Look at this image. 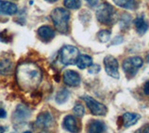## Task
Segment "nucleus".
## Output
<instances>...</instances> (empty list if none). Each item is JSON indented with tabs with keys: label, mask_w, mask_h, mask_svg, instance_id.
I'll return each mask as SVG.
<instances>
[{
	"label": "nucleus",
	"mask_w": 149,
	"mask_h": 133,
	"mask_svg": "<svg viewBox=\"0 0 149 133\" xmlns=\"http://www.w3.org/2000/svg\"><path fill=\"white\" fill-rule=\"evenodd\" d=\"M23 133H32V132H31V131H24Z\"/></svg>",
	"instance_id": "obj_34"
},
{
	"label": "nucleus",
	"mask_w": 149,
	"mask_h": 133,
	"mask_svg": "<svg viewBox=\"0 0 149 133\" xmlns=\"http://www.w3.org/2000/svg\"><path fill=\"white\" fill-rule=\"evenodd\" d=\"M50 17L56 30L62 34H66L68 32V21L70 19L69 11L63 8H56L51 12Z\"/></svg>",
	"instance_id": "obj_2"
},
{
	"label": "nucleus",
	"mask_w": 149,
	"mask_h": 133,
	"mask_svg": "<svg viewBox=\"0 0 149 133\" xmlns=\"http://www.w3.org/2000/svg\"><path fill=\"white\" fill-rule=\"evenodd\" d=\"M113 1L118 7L125 8V10H134L137 7V3L135 0H113Z\"/></svg>",
	"instance_id": "obj_17"
},
{
	"label": "nucleus",
	"mask_w": 149,
	"mask_h": 133,
	"mask_svg": "<svg viewBox=\"0 0 149 133\" xmlns=\"http://www.w3.org/2000/svg\"><path fill=\"white\" fill-rule=\"evenodd\" d=\"M97 37H98V39H99L100 42H102V43L108 42V41L110 40V37H111V31L106 30V29L101 30L99 33H98Z\"/></svg>",
	"instance_id": "obj_21"
},
{
	"label": "nucleus",
	"mask_w": 149,
	"mask_h": 133,
	"mask_svg": "<svg viewBox=\"0 0 149 133\" xmlns=\"http://www.w3.org/2000/svg\"><path fill=\"white\" fill-rule=\"evenodd\" d=\"M16 80L22 90H36L42 80V71L34 62H22L17 67Z\"/></svg>",
	"instance_id": "obj_1"
},
{
	"label": "nucleus",
	"mask_w": 149,
	"mask_h": 133,
	"mask_svg": "<svg viewBox=\"0 0 149 133\" xmlns=\"http://www.w3.org/2000/svg\"><path fill=\"white\" fill-rule=\"evenodd\" d=\"M0 109H1V107H0Z\"/></svg>",
	"instance_id": "obj_35"
},
{
	"label": "nucleus",
	"mask_w": 149,
	"mask_h": 133,
	"mask_svg": "<svg viewBox=\"0 0 149 133\" xmlns=\"http://www.w3.org/2000/svg\"><path fill=\"white\" fill-rule=\"evenodd\" d=\"M77 65L79 69H85L92 65V59L88 55H80L77 59Z\"/></svg>",
	"instance_id": "obj_18"
},
{
	"label": "nucleus",
	"mask_w": 149,
	"mask_h": 133,
	"mask_svg": "<svg viewBox=\"0 0 149 133\" xmlns=\"http://www.w3.org/2000/svg\"><path fill=\"white\" fill-rule=\"evenodd\" d=\"M12 62L8 59H3L0 61V75H8L12 71Z\"/></svg>",
	"instance_id": "obj_19"
},
{
	"label": "nucleus",
	"mask_w": 149,
	"mask_h": 133,
	"mask_svg": "<svg viewBox=\"0 0 149 133\" xmlns=\"http://www.w3.org/2000/svg\"><path fill=\"white\" fill-rule=\"evenodd\" d=\"M130 21H132V18L128 14V13H125V14H122L120 20H119V24H120V27L121 28H127L129 27Z\"/></svg>",
	"instance_id": "obj_23"
},
{
	"label": "nucleus",
	"mask_w": 149,
	"mask_h": 133,
	"mask_svg": "<svg viewBox=\"0 0 149 133\" xmlns=\"http://www.w3.org/2000/svg\"><path fill=\"white\" fill-rule=\"evenodd\" d=\"M86 2H87L90 6L94 7V6H96V5H97L98 0H86Z\"/></svg>",
	"instance_id": "obj_29"
},
{
	"label": "nucleus",
	"mask_w": 149,
	"mask_h": 133,
	"mask_svg": "<svg viewBox=\"0 0 149 133\" xmlns=\"http://www.w3.org/2000/svg\"><path fill=\"white\" fill-rule=\"evenodd\" d=\"M96 18L101 24H113L116 19V12L115 8L107 3H104L99 6L96 10Z\"/></svg>",
	"instance_id": "obj_3"
},
{
	"label": "nucleus",
	"mask_w": 149,
	"mask_h": 133,
	"mask_svg": "<svg viewBox=\"0 0 149 133\" xmlns=\"http://www.w3.org/2000/svg\"><path fill=\"white\" fill-rule=\"evenodd\" d=\"M4 132H5V127L0 126V133H4Z\"/></svg>",
	"instance_id": "obj_31"
},
{
	"label": "nucleus",
	"mask_w": 149,
	"mask_h": 133,
	"mask_svg": "<svg viewBox=\"0 0 149 133\" xmlns=\"http://www.w3.org/2000/svg\"><path fill=\"white\" fill-rule=\"evenodd\" d=\"M79 57V50L74 46H64L60 51V62L63 65L76 64Z\"/></svg>",
	"instance_id": "obj_4"
},
{
	"label": "nucleus",
	"mask_w": 149,
	"mask_h": 133,
	"mask_svg": "<svg viewBox=\"0 0 149 133\" xmlns=\"http://www.w3.org/2000/svg\"><path fill=\"white\" fill-rule=\"evenodd\" d=\"M134 25L135 28H136V31L139 35H143L146 34L148 28H149V24L148 22L144 20V17L143 15L138 16L136 19L134 20Z\"/></svg>",
	"instance_id": "obj_15"
},
{
	"label": "nucleus",
	"mask_w": 149,
	"mask_h": 133,
	"mask_svg": "<svg viewBox=\"0 0 149 133\" xmlns=\"http://www.w3.org/2000/svg\"><path fill=\"white\" fill-rule=\"evenodd\" d=\"M37 33H38L39 37L43 40L44 42H49V41L52 40L55 36L54 30L48 25H43L39 27Z\"/></svg>",
	"instance_id": "obj_12"
},
{
	"label": "nucleus",
	"mask_w": 149,
	"mask_h": 133,
	"mask_svg": "<svg viewBox=\"0 0 149 133\" xmlns=\"http://www.w3.org/2000/svg\"><path fill=\"white\" fill-rule=\"evenodd\" d=\"M80 76L73 70H66L63 73V82L69 87H77L80 84Z\"/></svg>",
	"instance_id": "obj_9"
},
{
	"label": "nucleus",
	"mask_w": 149,
	"mask_h": 133,
	"mask_svg": "<svg viewBox=\"0 0 149 133\" xmlns=\"http://www.w3.org/2000/svg\"><path fill=\"white\" fill-rule=\"evenodd\" d=\"M104 64L107 75L113 78H119L118 62L114 56H111V55L106 56L104 60Z\"/></svg>",
	"instance_id": "obj_7"
},
{
	"label": "nucleus",
	"mask_w": 149,
	"mask_h": 133,
	"mask_svg": "<svg viewBox=\"0 0 149 133\" xmlns=\"http://www.w3.org/2000/svg\"><path fill=\"white\" fill-rule=\"evenodd\" d=\"M6 116H7L6 111H5L3 108H1V109H0V118H5Z\"/></svg>",
	"instance_id": "obj_30"
},
{
	"label": "nucleus",
	"mask_w": 149,
	"mask_h": 133,
	"mask_svg": "<svg viewBox=\"0 0 149 133\" xmlns=\"http://www.w3.org/2000/svg\"><path fill=\"white\" fill-rule=\"evenodd\" d=\"M122 41H123V37L121 35H118V36H116V37L114 38V40L112 41V43L111 45H118L120 43H122Z\"/></svg>",
	"instance_id": "obj_27"
},
{
	"label": "nucleus",
	"mask_w": 149,
	"mask_h": 133,
	"mask_svg": "<svg viewBox=\"0 0 149 133\" xmlns=\"http://www.w3.org/2000/svg\"><path fill=\"white\" fill-rule=\"evenodd\" d=\"M141 118V116L136 113H130L127 112L122 116V123L124 127H130L135 125Z\"/></svg>",
	"instance_id": "obj_13"
},
{
	"label": "nucleus",
	"mask_w": 149,
	"mask_h": 133,
	"mask_svg": "<svg viewBox=\"0 0 149 133\" xmlns=\"http://www.w3.org/2000/svg\"><path fill=\"white\" fill-rule=\"evenodd\" d=\"M143 61L141 57L133 56L127 58L122 63V69L129 77H133L137 74L138 70L143 66Z\"/></svg>",
	"instance_id": "obj_5"
},
{
	"label": "nucleus",
	"mask_w": 149,
	"mask_h": 133,
	"mask_svg": "<svg viewBox=\"0 0 149 133\" xmlns=\"http://www.w3.org/2000/svg\"><path fill=\"white\" fill-rule=\"evenodd\" d=\"M73 111H74V114L78 117H82L84 116V114H85V109H84V106L80 103H77L76 105H74Z\"/></svg>",
	"instance_id": "obj_24"
},
{
	"label": "nucleus",
	"mask_w": 149,
	"mask_h": 133,
	"mask_svg": "<svg viewBox=\"0 0 149 133\" xmlns=\"http://www.w3.org/2000/svg\"><path fill=\"white\" fill-rule=\"evenodd\" d=\"M143 93L146 95H149V80L146 82V84L143 85Z\"/></svg>",
	"instance_id": "obj_28"
},
{
	"label": "nucleus",
	"mask_w": 149,
	"mask_h": 133,
	"mask_svg": "<svg viewBox=\"0 0 149 133\" xmlns=\"http://www.w3.org/2000/svg\"><path fill=\"white\" fill-rule=\"evenodd\" d=\"M52 122H53V118L51 116V114L49 112H43V113H40L38 116H37L36 125L38 127L45 128V127H50L52 125Z\"/></svg>",
	"instance_id": "obj_10"
},
{
	"label": "nucleus",
	"mask_w": 149,
	"mask_h": 133,
	"mask_svg": "<svg viewBox=\"0 0 149 133\" xmlns=\"http://www.w3.org/2000/svg\"><path fill=\"white\" fill-rule=\"evenodd\" d=\"M82 99L86 103L88 108L94 116H105L107 113V107L102 103L98 102L91 96H83Z\"/></svg>",
	"instance_id": "obj_6"
},
{
	"label": "nucleus",
	"mask_w": 149,
	"mask_h": 133,
	"mask_svg": "<svg viewBox=\"0 0 149 133\" xmlns=\"http://www.w3.org/2000/svg\"><path fill=\"white\" fill-rule=\"evenodd\" d=\"M46 1H48V2H50V3H53V2H56V1H58V0H46Z\"/></svg>",
	"instance_id": "obj_32"
},
{
	"label": "nucleus",
	"mask_w": 149,
	"mask_h": 133,
	"mask_svg": "<svg viewBox=\"0 0 149 133\" xmlns=\"http://www.w3.org/2000/svg\"><path fill=\"white\" fill-rule=\"evenodd\" d=\"M101 71V67L98 64H92L90 66V69H88V73L91 75H96Z\"/></svg>",
	"instance_id": "obj_25"
},
{
	"label": "nucleus",
	"mask_w": 149,
	"mask_h": 133,
	"mask_svg": "<svg viewBox=\"0 0 149 133\" xmlns=\"http://www.w3.org/2000/svg\"><path fill=\"white\" fill-rule=\"evenodd\" d=\"M31 116V111L30 109L24 104H19L16 107L15 112L12 114V119L13 122L15 124H21L25 122L28 118Z\"/></svg>",
	"instance_id": "obj_8"
},
{
	"label": "nucleus",
	"mask_w": 149,
	"mask_h": 133,
	"mask_svg": "<svg viewBox=\"0 0 149 133\" xmlns=\"http://www.w3.org/2000/svg\"><path fill=\"white\" fill-rule=\"evenodd\" d=\"M63 5L70 10H77L81 6V0H64Z\"/></svg>",
	"instance_id": "obj_22"
},
{
	"label": "nucleus",
	"mask_w": 149,
	"mask_h": 133,
	"mask_svg": "<svg viewBox=\"0 0 149 133\" xmlns=\"http://www.w3.org/2000/svg\"><path fill=\"white\" fill-rule=\"evenodd\" d=\"M135 133H149V125H144L140 127Z\"/></svg>",
	"instance_id": "obj_26"
},
{
	"label": "nucleus",
	"mask_w": 149,
	"mask_h": 133,
	"mask_svg": "<svg viewBox=\"0 0 149 133\" xmlns=\"http://www.w3.org/2000/svg\"><path fill=\"white\" fill-rule=\"evenodd\" d=\"M105 124L100 120H92L88 126V133H105Z\"/></svg>",
	"instance_id": "obj_14"
},
{
	"label": "nucleus",
	"mask_w": 149,
	"mask_h": 133,
	"mask_svg": "<svg viewBox=\"0 0 149 133\" xmlns=\"http://www.w3.org/2000/svg\"><path fill=\"white\" fill-rule=\"evenodd\" d=\"M18 11V7L16 4L9 1L0 0V14L13 15Z\"/></svg>",
	"instance_id": "obj_11"
},
{
	"label": "nucleus",
	"mask_w": 149,
	"mask_h": 133,
	"mask_svg": "<svg viewBox=\"0 0 149 133\" xmlns=\"http://www.w3.org/2000/svg\"><path fill=\"white\" fill-rule=\"evenodd\" d=\"M69 96H70V93L67 89H63L59 90L57 94H56V97H55V100L56 103H59V104H63L64 103L67 102V100L69 99Z\"/></svg>",
	"instance_id": "obj_20"
},
{
	"label": "nucleus",
	"mask_w": 149,
	"mask_h": 133,
	"mask_svg": "<svg viewBox=\"0 0 149 133\" xmlns=\"http://www.w3.org/2000/svg\"><path fill=\"white\" fill-rule=\"evenodd\" d=\"M63 127L66 130L72 132V133H77L78 131V127L77 125V121L73 116H66L63 119Z\"/></svg>",
	"instance_id": "obj_16"
},
{
	"label": "nucleus",
	"mask_w": 149,
	"mask_h": 133,
	"mask_svg": "<svg viewBox=\"0 0 149 133\" xmlns=\"http://www.w3.org/2000/svg\"><path fill=\"white\" fill-rule=\"evenodd\" d=\"M146 61H147V62L149 63V54L146 56Z\"/></svg>",
	"instance_id": "obj_33"
}]
</instances>
